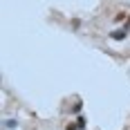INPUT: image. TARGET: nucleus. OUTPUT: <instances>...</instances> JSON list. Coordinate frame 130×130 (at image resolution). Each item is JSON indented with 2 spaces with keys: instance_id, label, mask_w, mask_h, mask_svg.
Masks as SVG:
<instances>
[{
  "instance_id": "f257e3e1",
  "label": "nucleus",
  "mask_w": 130,
  "mask_h": 130,
  "mask_svg": "<svg viewBox=\"0 0 130 130\" xmlns=\"http://www.w3.org/2000/svg\"><path fill=\"white\" fill-rule=\"evenodd\" d=\"M128 29H130V25L126 23L121 29H115V31H110L108 36H110V40H126V38H128Z\"/></svg>"
},
{
  "instance_id": "f03ea898",
  "label": "nucleus",
  "mask_w": 130,
  "mask_h": 130,
  "mask_svg": "<svg viewBox=\"0 0 130 130\" xmlns=\"http://www.w3.org/2000/svg\"><path fill=\"white\" fill-rule=\"evenodd\" d=\"M76 126H78V130H85L88 128V119L83 117V115H78L76 117Z\"/></svg>"
},
{
  "instance_id": "7ed1b4c3",
  "label": "nucleus",
  "mask_w": 130,
  "mask_h": 130,
  "mask_svg": "<svg viewBox=\"0 0 130 130\" xmlns=\"http://www.w3.org/2000/svg\"><path fill=\"white\" fill-rule=\"evenodd\" d=\"M2 126H5V130H11V128H18V121L16 119H5Z\"/></svg>"
},
{
  "instance_id": "20e7f679",
  "label": "nucleus",
  "mask_w": 130,
  "mask_h": 130,
  "mask_svg": "<svg viewBox=\"0 0 130 130\" xmlns=\"http://www.w3.org/2000/svg\"><path fill=\"white\" fill-rule=\"evenodd\" d=\"M81 110H83V101H76V103L72 105V110H70V112H72V115H78Z\"/></svg>"
},
{
  "instance_id": "39448f33",
  "label": "nucleus",
  "mask_w": 130,
  "mask_h": 130,
  "mask_svg": "<svg viewBox=\"0 0 130 130\" xmlns=\"http://www.w3.org/2000/svg\"><path fill=\"white\" fill-rule=\"evenodd\" d=\"M126 18H128V13H126V11H119L117 16H115V23H123Z\"/></svg>"
},
{
  "instance_id": "423d86ee",
  "label": "nucleus",
  "mask_w": 130,
  "mask_h": 130,
  "mask_svg": "<svg viewBox=\"0 0 130 130\" xmlns=\"http://www.w3.org/2000/svg\"><path fill=\"white\" fill-rule=\"evenodd\" d=\"M65 130H78V126H76V121H70L67 126H65Z\"/></svg>"
},
{
  "instance_id": "0eeeda50",
  "label": "nucleus",
  "mask_w": 130,
  "mask_h": 130,
  "mask_svg": "<svg viewBox=\"0 0 130 130\" xmlns=\"http://www.w3.org/2000/svg\"><path fill=\"white\" fill-rule=\"evenodd\" d=\"M72 25H74V29H78V27H81V20H78V18H74V20H72Z\"/></svg>"
},
{
  "instance_id": "6e6552de",
  "label": "nucleus",
  "mask_w": 130,
  "mask_h": 130,
  "mask_svg": "<svg viewBox=\"0 0 130 130\" xmlns=\"http://www.w3.org/2000/svg\"><path fill=\"white\" fill-rule=\"evenodd\" d=\"M128 25H130V13H128Z\"/></svg>"
}]
</instances>
